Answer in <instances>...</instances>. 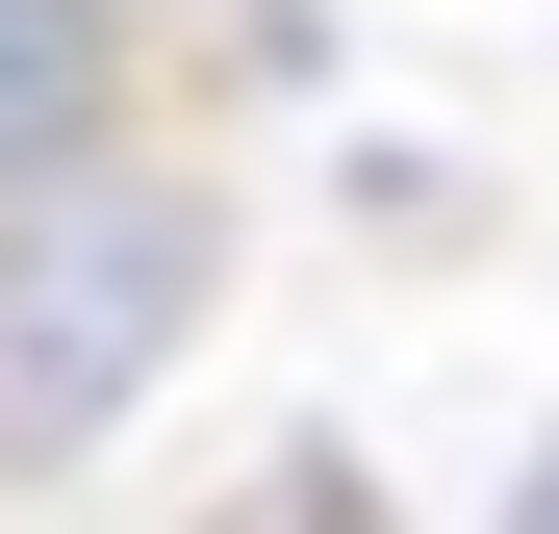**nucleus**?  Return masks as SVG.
I'll list each match as a JSON object with an SVG mask.
<instances>
[{"mask_svg": "<svg viewBox=\"0 0 559 534\" xmlns=\"http://www.w3.org/2000/svg\"><path fill=\"white\" fill-rule=\"evenodd\" d=\"M204 281H229V204H204V178H153V153L0 204V484H51L76 432H128L153 356L204 331Z\"/></svg>", "mask_w": 559, "mask_h": 534, "instance_id": "nucleus-1", "label": "nucleus"}, {"mask_svg": "<svg viewBox=\"0 0 559 534\" xmlns=\"http://www.w3.org/2000/svg\"><path fill=\"white\" fill-rule=\"evenodd\" d=\"M103 128H128V0H0V204L103 178Z\"/></svg>", "mask_w": 559, "mask_h": 534, "instance_id": "nucleus-2", "label": "nucleus"}, {"mask_svg": "<svg viewBox=\"0 0 559 534\" xmlns=\"http://www.w3.org/2000/svg\"><path fill=\"white\" fill-rule=\"evenodd\" d=\"M509 534H559V432H534V484H509Z\"/></svg>", "mask_w": 559, "mask_h": 534, "instance_id": "nucleus-3", "label": "nucleus"}]
</instances>
